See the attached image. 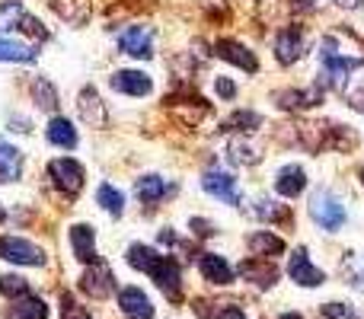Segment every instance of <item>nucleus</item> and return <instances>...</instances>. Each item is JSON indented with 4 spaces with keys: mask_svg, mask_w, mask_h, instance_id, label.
I'll return each mask as SVG.
<instances>
[{
    "mask_svg": "<svg viewBox=\"0 0 364 319\" xmlns=\"http://www.w3.org/2000/svg\"><path fill=\"white\" fill-rule=\"evenodd\" d=\"M23 173V153L0 138V182H16Z\"/></svg>",
    "mask_w": 364,
    "mask_h": 319,
    "instance_id": "obj_22",
    "label": "nucleus"
},
{
    "mask_svg": "<svg viewBox=\"0 0 364 319\" xmlns=\"http://www.w3.org/2000/svg\"><path fill=\"white\" fill-rule=\"evenodd\" d=\"M323 96H326V90L316 83V87H310V90H282V93H275V102L284 112H297V109L320 106Z\"/></svg>",
    "mask_w": 364,
    "mask_h": 319,
    "instance_id": "obj_10",
    "label": "nucleus"
},
{
    "mask_svg": "<svg viewBox=\"0 0 364 319\" xmlns=\"http://www.w3.org/2000/svg\"><path fill=\"white\" fill-rule=\"evenodd\" d=\"M160 259V252L154 249V246H144V243H132L128 246V265L138 271H151L154 262Z\"/></svg>",
    "mask_w": 364,
    "mask_h": 319,
    "instance_id": "obj_28",
    "label": "nucleus"
},
{
    "mask_svg": "<svg viewBox=\"0 0 364 319\" xmlns=\"http://www.w3.org/2000/svg\"><path fill=\"white\" fill-rule=\"evenodd\" d=\"M278 319H301L297 313H284V316H278Z\"/></svg>",
    "mask_w": 364,
    "mask_h": 319,
    "instance_id": "obj_43",
    "label": "nucleus"
},
{
    "mask_svg": "<svg viewBox=\"0 0 364 319\" xmlns=\"http://www.w3.org/2000/svg\"><path fill=\"white\" fill-rule=\"evenodd\" d=\"M320 313H323V319H358L355 310H348L346 303H326Z\"/></svg>",
    "mask_w": 364,
    "mask_h": 319,
    "instance_id": "obj_36",
    "label": "nucleus"
},
{
    "mask_svg": "<svg viewBox=\"0 0 364 319\" xmlns=\"http://www.w3.org/2000/svg\"><path fill=\"white\" fill-rule=\"evenodd\" d=\"M214 90H218L220 99H233V96H237V83H233L230 77H218V80H214Z\"/></svg>",
    "mask_w": 364,
    "mask_h": 319,
    "instance_id": "obj_37",
    "label": "nucleus"
},
{
    "mask_svg": "<svg viewBox=\"0 0 364 319\" xmlns=\"http://www.w3.org/2000/svg\"><path fill=\"white\" fill-rule=\"evenodd\" d=\"M259 125H262V115L259 112H243V109H240V112H233L230 119L224 121L220 131H256Z\"/></svg>",
    "mask_w": 364,
    "mask_h": 319,
    "instance_id": "obj_31",
    "label": "nucleus"
},
{
    "mask_svg": "<svg viewBox=\"0 0 364 319\" xmlns=\"http://www.w3.org/2000/svg\"><path fill=\"white\" fill-rule=\"evenodd\" d=\"M77 109H80V119L87 121L90 128H106V121H109L106 102L100 99V93H96L93 87H87L80 93V99H77Z\"/></svg>",
    "mask_w": 364,
    "mask_h": 319,
    "instance_id": "obj_14",
    "label": "nucleus"
},
{
    "mask_svg": "<svg viewBox=\"0 0 364 319\" xmlns=\"http://www.w3.org/2000/svg\"><path fill=\"white\" fill-rule=\"evenodd\" d=\"M23 16H26V10H23V4H19V0H4V4H0V32L19 29Z\"/></svg>",
    "mask_w": 364,
    "mask_h": 319,
    "instance_id": "obj_29",
    "label": "nucleus"
},
{
    "mask_svg": "<svg viewBox=\"0 0 364 319\" xmlns=\"http://www.w3.org/2000/svg\"><path fill=\"white\" fill-rule=\"evenodd\" d=\"M70 246H74V256L80 262H100V252H96V237H93V227L87 224H77L70 227Z\"/></svg>",
    "mask_w": 364,
    "mask_h": 319,
    "instance_id": "obj_18",
    "label": "nucleus"
},
{
    "mask_svg": "<svg viewBox=\"0 0 364 319\" xmlns=\"http://www.w3.org/2000/svg\"><path fill=\"white\" fill-rule=\"evenodd\" d=\"M32 99H36V106L48 109V112H55L58 109V93H55V87H51L45 77H36V80H32Z\"/></svg>",
    "mask_w": 364,
    "mask_h": 319,
    "instance_id": "obj_30",
    "label": "nucleus"
},
{
    "mask_svg": "<svg viewBox=\"0 0 364 319\" xmlns=\"http://www.w3.org/2000/svg\"><path fill=\"white\" fill-rule=\"evenodd\" d=\"M310 217H314L323 230L336 233V230H342V224H346V205H342L329 188H320V192L310 198Z\"/></svg>",
    "mask_w": 364,
    "mask_h": 319,
    "instance_id": "obj_1",
    "label": "nucleus"
},
{
    "mask_svg": "<svg viewBox=\"0 0 364 319\" xmlns=\"http://www.w3.org/2000/svg\"><path fill=\"white\" fill-rule=\"evenodd\" d=\"M346 96L355 109H364V90H352V93H346Z\"/></svg>",
    "mask_w": 364,
    "mask_h": 319,
    "instance_id": "obj_41",
    "label": "nucleus"
},
{
    "mask_svg": "<svg viewBox=\"0 0 364 319\" xmlns=\"http://www.w3.org/2000/svg\"><path fill=\"white\" fill-rule=\"evenodd\" d=\"M48 179H51V185H55L58 192H64V195L74 198V195L83 188V166L77 160H70V157L51 160L48 163Z\"/></svg>",
    "mask_w": 364,
    "mask_h": 319,
    "instance_id": "obj_2",
    "label": "nucleus"
},
{
    "mask_svg": "<svg viewBox=\"0 0 364 319\" xmlns=\"http://www.w3.org/2000/svg\"><path fill=\"white\" fill-rule=\"evenodd\" d=\"M288 275L294 278L301 288H320L323 281H326V275H323L320 269H316L314 262H310L307 249H297L294 256H291V265H288Z\"/></svg>",
    "mask_w": 364,
    "mask_h": 319,
    "instance_id": "obj_11",
    "label": "nucleus"
},
{
    "mask_svg": "<svg viewBox=\"0 0 364 319\" xmlns=\"http://www.w3.org/2000/svg\"><path fill=\"white\" fill-rule=\"evenodd\" d=\"M214 55H218L220 61L237 64L240 70H250V74H256V70H259L256 55H252V51L246 48V45L233 42V38H220V42H214Z\"/></svg>",
    "mask_w": 364,
    "mask_h": 319,
    "instance_id": "obj_9",
    "label": "nucleus"
},
{
    "mask_svg": "<svg viewBox=\"0 0 364 319\" xmlns=\"http://www.w3.org/2000/svg\"><path fill=\"white\" fill-rule=\"evenodd\" d=\"M346 278L358 291H364V256H348L346 259Z\"/></svg>",
    "mask_w": 364,
    "mask_h": 319,
    "instance_id": "obj_34",
    "label": "nucleus"
},
{
    "mask_svg": "<svg viewBox=\"0 0 364 319\" xmlns=\"http://www.w3.org/2000/svg\"><path fill=\"white\" fill-rule=\"evenodd\" d=\"M227 160H230L233 166H252V163L262 160V151L246 138H233L230 144H227Z\"/></svg>",
    "mask_w": 364,
    "mask_h": 319,
    "instance_id": "obj_21",
    "label": "nucleus"
},
{
    "mask_svg": "<svg viewBox=\"0 0 364 319\" xmlns=\"http://www.w3.org/2000/svg\"><path fill=\"white\" fill-rule=\"evenodd\" d=\"M329 0H294V6L297 10H304V13H310V10H320V6H326Z\"/></svg>",
    "mask_w": 364,
    "mask_h": 319,
    "instance_id": "obj_39",
    "label": "nucleus"
},
{
    "mask_svg": "<svg viewBox=\"0 0 364 319\" xmlns=\"http://www.w3.org/2000/svg\"><path fill=\"white\" fill-rule=\"evenodd\" d=\"M214 319H246V313L240 307H224V310H218V316Z\"/></svg>",
    "mask_w": 364,
    "mask_h": 319,
    "instance_id": "obj_40",
    "label": "nucleus"
},
{
    "mask_svg": "<svg viewBox=\"0 0 364 319\" xmlns=\"http://www.w3.org/2000/svg\"><path fill=\"white\" fill-rule=\"evenodd\" d=\"M0 294L4 297H26L29 294V281L19 275H4L0 278Z\"/></svg>",
    "mask_w": 364,
    "mask_h": 319,
    "instance_id": "obj_33",
    "label": "nucleus"
},
{
    "mask_svg": "<svg viewBox=\"0 0 364 319\" xmlns=\"http://www.w3.org/2000/svg\"><path fill=\"white\" fill-rule=\"evenodd\" d=\"M38 51L32 45H23V42H13V38H4L0 36V61H16V64H32L36 61Z\"/></svg>",
    "mask_w": 364,
    "mask_h": 319,
    "instance_id": "obj_26",
    "label": "nucleus"
},
{
    "mask_svg": "<svg viewBox=\"0 0 364 319\" xmlns=\"http://www.w3.org/2000/svg\"><path fill=\"white\" fill-rule=\"evenodd\" d=\"M336 4H339L342 10H358V6H364V0H336Z\"/></svg>",
    "mask_w": 364,
    "mask_h": 319,
    "instance_id": "obj_42",
    "label": "nucleus"
},
{
    "mask_svg": "<svg viewBox=\"0 0 364 319\" xmlns=\"http://www.w3.org/2000/svg\"><path fill=\"white\" fill-rule=\"evenodd\" d=\"M240 271H243L246 281H252L256 288H272V284L278 281V269L272 265V259H243V265H240Z\"/></svg>",
    "mask_w": 364,
    "mask_h": 319,
    "instance_id": "obj_15",
    "label": "nucleus"
},
{
    "mask_svg": "<svg viewBox=\"0 0 364 319\" xmlns=\"http://www.w3.org/2000/svg\"><path fill=\"white\" fill-rule=\"evenodd\" d=\"M0 259L16 265H45V252L23 237H0Z\"/></svg>",
    "mask_w": 364,
    "mask_h": 319,
    "instance_id": "obj_4",
    "label": "nucleus"
},
{
    "mask_svg": "<svg viewBox=\"0 0 364 319\" xmlns=\"http://www.w3.org/2000/svg\"><path fill=\"white\" fill-rule=\"evenodd\" d=\"M304 188H307V173H304L297 163L282 166V173H278V179H275V192L284 195V198H297Z\"/></svg>",
    "mask_w": 364,
    "mask_h": 319,
    "instance_id": "obj_19",
    "label": "nucleus"
},
{
    "mask_svg": "<svg viewBox=\"0 0 364 319\" xmlns=\"http://www.w3.org/2000/svg\"><path fill=\"white\" fill-rule=\"evenodd\" d=\"M80 291H83V294H90L93 301H106V297L115 291L112 271H109L106 265H96V262H93V269L83 271V278H80Z\"/></svg>",
    "mask_w": 364,
    "mask_h": 319,
    "instance_id": "obj_8",
    "label": "nucleus"
},
{
    "mask_svg": "<svg viewBox=\"0 0 364 319\" xmlns=\"http://www.w3.org/2000/svg\"><path fill=\"white\" fill-rule=\"evenodd\" d=\"M147 275L157 281V288L164 291L170 301H179L182 297V275H179V265H176V259H170V256H160L157 262H154V269L147 271Z\"/></svg>",
    "mask_w": 364,
    "mask_h": 319,
    "instance_id": "obj_5",
    "label": "nucleus"
},
{
    "mask_svg": "<svg viewBox=\"0 0 364 319\" xmlns=\"http://www.w3.org/2000/svg\"><path fill=\"white\" fill-rule=\"evenodd\" d=\"M96 201H100L102 211H109L112 217H122V211H125V195L115 185H109V182H102V185L96 188Z\"/></svg>",
    "mask_w": 364,
    "mask_h": 319,
    "instance_id": "obj_27",
    "label": "nucleus"
},
{
    "mask_svg": "<svg viewBox=\"0 0 364 319\" xmlns=\"http://www.w3.org/2000/svg\"><path fill=\"white\" fill-rule=\"evenodd\" d=\"M173 188L166 185V179H160V175H141L138 182H134V195L141 198V205H157V201H164L166 195H170Z\"/></svg>",
    "mask_w": 364,
    "mask_h": 319,
    "instance_id": "obj_20",
    "label": "nucleus"
},
{
    "mask_svg": "<svg viewBox=\"0 0 364 319\" xmlns=\"http://www.w3.org/2000/svg\"><path fill=\"white\" fill-rule=\"evenodd\" d=\"M45 138H48V144L61 147V151H74L77 147V128L70 119H64V115H55V119L48 121V128H45Z\"/></svg>",
    "mask_w": 364,
    "mask_h": 319,
    "instance_id": "obj_17",
    "label": "nucleus"
},
{
    "mask_svg": "<svg viewBox=\"0 0 364 319\" xmlns=\"http://www.w3.org/2000/svg\"><path fill=\"white\" fill-rule=\"evenodd\" d=\"M358 175H361V182H364V169H361V173H358Z\"/></svg>",
    "mask_w": 364,
    "mask_h": 319,
    "instance_id": "obj_45",
    "label": "nucleus"
},
{
    "mask_svg": "<svg viewBox=\"0 0 364 319\" xmlns=\"http://www.w3.org/2000/svg\"><path fill=\"white\" fill-rule=\"evenodd\" d=\"M119 48L132 58H151L154 55V29L151 26H128L119 32Z\"/></svg>",
    "mask_w": 364,
    "mask_h": 319,
    "instance_id": "obj_6",
    "label": "nucleus"
},
{
    "mask_svg": "<svg viewBox=\"0 0 364 319\" xmlns=\"http://www.w3.org/2000/svg\"><path fill=\"white\" fill-rule=\"evenodd\" d=\"M250 249H252V256H262V259L282 256V252H284V239L282 237H272L269 230H259V233H252V237H250Z\"/></svg>",
    "mask_w": 364,
    "mask_h": 319,
    "instance_id": "obj_25",
    "label": "nucleus"
},
{
    "mask_svg": "<svg viewBox=\"0 0 364 319\" xmlns=\"http://www.w3.org/2000/svg\"><path fill=\"white\" fill-rule=\"evenodd\" d=\"M115 93H125V96H147L154 90V80L144 74V70H115L109 77Z\"/></svg>",
    "mask_w": 364,
    "mask_h": 319,
    "instance_id": "obj_12",
    "label": "nucleus"
},
{
    "mask_svg": "<svg viewBox=\"0 0 364 319\" xmlns=\"http://www.w3.org/2000/svg\"><path fill=\"white\" fill-rule=\"evenodd\" d=\"M201 185H205L208 195H214V198H220L224 205H233L237 207L240 201V188H237V179H233L230 173H220V169H208L205 175H201Z\"/></svg>",
    "mask_w": 364,
    "mask_h": 319,
    "instance_id": "obj_7",
    "label": "nucleus"
},
{
    "mask_svg": "<svg viewBox=\"0 0 364 319\" xmlns=\"http://www.w3.org/2000/svg\"><path fill=\"white\" fill-rule=\"evenodd\" d=\"M192 233H198V237H214V227L201 217H192Z\"/></svg>",
    "mask_w": 364,
    "mask_h": 319,
    "instance_id": "obj_38",
    "label": "nucleus"
},
{
    "mask_svg": "<svg viewBox=\"0 0 364 319\" xmlns=\"http://www.w3.org/2000/svg\"><path fill=\"white\" fill-rule=\"evenodd\" d=\"M6 217V211H4V207H0V220H4Z\"/></svg>",
    "mask_w": 364,
    "mask_h": 319,
    "instance_id": "obj_44",
    "label": "nucleus"
},
{
    "mask_svg": "<svg viewBox=\"0 0 364 319\" xmlns=\"http://www.w3.org/2000/svg\"><path fill=\"white\" fill-rule=\"evenodd\" d=\"M119 307H122V313H125L128 319H154V303H151V297L144 294V291H138V288H125L119 294Z\"/></svg>",
    "mask_w": 364,
    "mask_h": 319,
    "instance_id": "obj_16",
    "label": "nucleus"
},
{
    "mask_svg": "<svg viewBox=\"0 0 364 319\" xmlns=\"http://www.w3.org/2000/svg\"><path fill=\"white\" fill-rule=\"evenodd\" d=\"M51 6H55L58 16L74 23V26L90 23V0H51Z\"/></svg>",
    "mask_w": 364,
    "mask_h": 319,
    "instance_id": "obj_24",
    "label": "nucleus"
},
{
    "mask_svg": "<svg viewBox=\"0 0 364 319\" xmlns=\"http://www.w3.org/2000/svg\"><path fill=\"white\" fill-rule=\"evenodd\" d=\"M61 303H64V319H93V316H90L87 310H83L70 294H64V297H61Z\"/></svg>",
    "mask_w": 364,
    "mask_h": 319,
    "instance_id": "obj_35",
    "label": "nucleus"
},
{
    "mask_svg": "<svg viewBox=\"0 0 364 319\" xmlns=\"http://www.w3.org/2000/svg\"><path fill=\"white\" fill-rule=\"evenodd\" d=\"M310 38L304 29H297V26H288V29H282L275 36V58L278 64H284V67H291V64H297L304 58V51H307Z\"/></svg>",
    "mask_w": 364,
    "mask_h": 319,
    "instance_id": "obj_3",
    "label": "nucleus"
},
{
    "mask_svg": "<svg viewBox=\"0 0 364 319\" xmlns=\"http://www.w3.org/2000/svg\"><path fill=\"white\" fill-rule=\"evenodd\" d=\"M6 316L10 319H48V307H45V301H38V297H16L13 301V307L6 310Z\"/></svg>",
    "mask_w": 364,
    "mask_h": 319,
    "instance_id": "obj_23",
    "label": "nucleus"
},
{
    "mask_svg": "<svg viewBox=\"0 0 364 319\" xmlns=\"http://www.w3.org/2000/svg\"><path fill=\"white\" fill-rule=\"evenodd\" d=\"M256 214H259L262 220H272V224H288V220H291L288 205H282V201H269V198L259 201Z\"/></svg>",
    "mask_w": 364,
    "mask_h": 319,
    "instance_id": "obj_32",
    "label": "nucleus"
},
{
    "mask_svg": "<svg viewBox=\"0 0 364 319\" xmlns=\"http://www.w3.org/2000/svg\"><path fill=\"white\" fill-rule=\"evenodd\" d=\"M198 269H201V278H205V281L220 284V288L233 284V269H230V262H227L224 256H218V252H201Z\"/></svg>",
    "mask_w": 364,
    "mask_h": 319,
    "instance_id": "obj_13",
    "label": "nucleus"
}]
</instances>
